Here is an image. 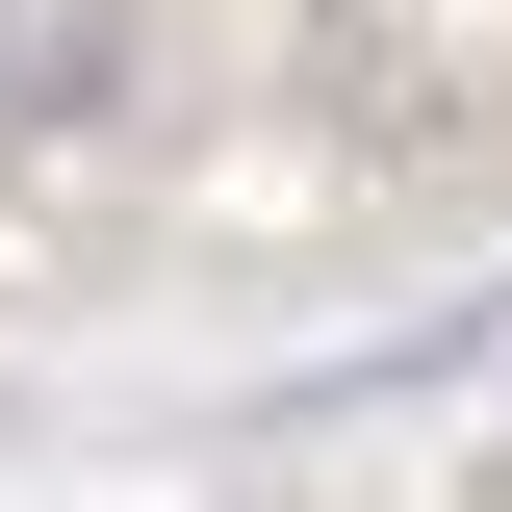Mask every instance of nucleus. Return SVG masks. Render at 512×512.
<instances>
[{
    "mask_svg": "<svg viewBox=\"0 0 512 512\" xmlns=\"http://www.w3.org/2000/svg\"><path fill=\"white\" fill-rule=\"evenodd\" d=\"M0 52H26V103H103V26L77 0H0Z\"/></svg>",
    "mask_w": 512,
    "mask_h": 512,
    "instance_id": "f03ea898",
    "label": "nucleus"
},
{
    "mask_svg": "<svg viewBox=\"0 0 512 512\" xmlns=\"http://www.w3.org/2000/svg\"><path fill=\"white\" fill-rule=\"evenodd\" d=\"M436 384H512V282H487V308H436V333H384V359H333L308 410H436Z\"/></svg>",
    "mask_w": 512,
    "mask_h": 512,
    "instance_id": "f257e3e1",
    "label": "nucleus"
}]
</instances>
